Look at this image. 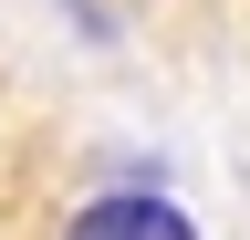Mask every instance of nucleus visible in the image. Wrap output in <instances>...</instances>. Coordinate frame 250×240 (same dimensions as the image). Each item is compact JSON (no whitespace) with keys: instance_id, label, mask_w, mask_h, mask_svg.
Masks as SVG:
<instances>
[{"instance_id":"obj_1","label":"nucleus","mask_w":250,"mask_h":240,"mask_svg":"<svg viewBox=\"0 0 250 240\" xmlns=\"http://www.w3.org/2000/svg\"><path fill=\"white\" fill-rule=\"evenodd\" d=\"M62 240H198V230H188V209H177V198L104 188V198H83V209H73V230H62Z\"/></svg>"}]
</instances>
